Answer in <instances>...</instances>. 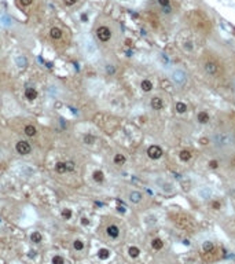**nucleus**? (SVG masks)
I'll return each mask as SVG.
<instances>
[{
	"label": "nucleus",
	"mask_w": 235,
	"mask_h": 264,
	"mask_svg": "<svg viewBox=\"0 0 235 264\" xmlns=\"http://www.w3.org/2000/svg\"><path fill=\"white\" fill-rule=\"evenodd\" d=\"M65 34H66L65 28L61 26L59 24H54L48 29V39L51 40L52 43H61V41L65 39Z\"/></svg>",
	"instance_id": "nucleus-3"
},
{
	"label": "nucleus",
	"mask_w": 235,
	"mask_h": 264,
	"mask_svg": "<svg viewBox=\"0 0 235 264\" xmlns=\"http://www.w3.org/2000/svg\"><path fill=\"white\" fill-rule=\"evenodd\" d=\"M172 80L177 87H184L188 81V76L183 69H175L172 72Z\"/></svg>",
	"instance_id": "nucleus-4"
},
{
	"label": "nucleus",
	"mask_w": 235,
	"mask_h": 264,
	"mask_svg": "<svg viewBox=\"0 0 235 264\" xmlns=\"http://www.w3.org/2000/svg\"><path fill=\"white\" fill-rule=\"evenodd\" d=\"M122 2H126V0H122Z\"/></svg>",
	"instance_id": "nucleus-37"
},
{
	"label": "nucleus",
	"mask_w": 235,
	"mask_h": 264,
	"mask_svg": "<svg viewBox=\"0 0 235 264\" xmlns=\"http://www.w3.org/2000/svg\"><path fill=\"white\" fill-rule=\"evenodd\" d=\"M125 163H126V157L122 154V153H117V154H114V157H113V164L114 165H117V167H122Z\"/></svg>",
	"instance_id": "nucleus-18"
},
{
	"label": "nucleus",
	"mask_w": 235,
	"mask_h": 264,
	"mask_svg": "<svg viewBox=\"0 0 235 264\" xmlns=\"http://www.w3.org/2000/svg\"><path fill=\"white\" fill-rule=\"evenodd\" d=\"M117 211H118V212H122V213H124V212H125V208H122V206H118V208H117Z\"/></svg>",
	"instance_id": "nucleus-35"
},
{
	"label": "nucleus",
	"mask_w": 235,
	"mask_h": 264,
	"mask_svg": "<svg viewBox=\"0 0 235 264\" xmlns=\"http://www.w3.org/2000/svg\"><path fill=\"white\" fill-rule=\"evenodd\" d=\"M92 180H94L95 183H98V184L103 183L104 182V173H103V171L95 169L94 172H92Z\"/></svg>",
	"instance_id": "nucleus-17"
},
{
	"label": "nucleus",
	"mask_w": 235,
	"mask_h": 264,
	"mask_svg": "<svg viewBox=\"0 0 235 264\" xmlns=\"http://www.w3.org/2000/svg\"><path fill=\"white\" fill-rule=\"evenodd\" d=\"M128 254L131 259H136V257H139V254H140V249H139L138 246H129Z\"/></svg>",
	"instance_id": "nucleus-24"
},
{
	"label": "nucleus",
	"mask_w": 235,
	"mask_h": 264,
	"mask_svg": "<svg viewBox=\"0 0 235 264\" xmlns=\"http://www.w3.org/2000/svg\"><path fill=\"white\" fill-rule=\"evenodd\" d=\"M80 224L82 226V227H88V226L91 224V221H90V219H88V217H85V216H82V217L80 219Z\"/></svg>",
	"instance_id": "nucleus-31"
},
{
	"label": "nucleus",
	"mask_w": 235,
	"mask_h": 264,
	"mask_svg": "<svg viewBox=\"0 0 235 264\" xmlns=\"http://www.w3.org/2000/svg\"><path fill=\"white\" fill-rule=\"evenodd\" d=\"M202 252L205 254H212L215 252V244L211 242V241H205V242L202 244Z\"/></svg>",
	"instance_id": "nucleus-19"
},
{
	"label": "nucleus",
	"mask_w": 235,
	"mask_h": 264,
	"mask_svg": "<svg viewBox=\"0 0 235 264\" xmlns=\"http://www.w3.org/2000/svg\"><path fill=\"white\" fill-rule=\"evenodd\" d=\"M120 234H121V230H120V227L117 224H109L106 227V235L110 239H113V241L118 239Z\"/></svg>",
	"instance_id": "nucleus-10"
},
{
	"label": "nucleus",
	"mask_w": 235,
	"mask_h": 264,
	"mask_svg": "<svg viewBox=\"0 0 235 264\" xmlns=\"http://www.w3.org/2000/svg\"><path fill=\"white\" fill-rule=\"evenodd\" d=\"M98 257H99V260H107L110 257V250L106 248H102V249L98 250Z\"/></svg>",
	"instance_id": "nucleus-22"
},
{
	"label": "nucleus",
	"mask_w": 235,
	"mask_h": 264,
	"mask_svg": "<svg viewBox=\"0 0 235 264\" xmlns=\"http://www.w3.org/2000/svg\"><path fill=\"white\" fill-rule=\"evenodd\" d=\"M51 264H65V259H63L61 254H55L51 259Z\"/></svg>",
	"instance_id": "nucleus-29"
},
{
	"label": "nucleus",
	"mask_w": 235,
	"mask_h": 264,
	"mask_svg": "<svg viewBox=\"0 0 235 264\" xmlns=\"http://www.w3.org/2000/svg\"><path fill=\"white\" fill-rule=\"evenodd\" d=\"M140 88L143 92H150L153 90V83L150 80H147V78H144V80H142V83H140Z\"/></svg>",
	"instance_id": "nucleus-21"
},
{
	"label": "nucleus",
	"mask_w": 235,
	"mask_h": 264,
	"mask_svg": "<svg viewBox=\"0 0 235 264\" xmlns=\"http://www.w3.org/2000/svg\"><path fill=\"white\" fill-rule=\"evenodd\" d=\"M150 106L153 110H161L164 107V101L160 96H153L150 99Z\"/></svg>",
	"instance_id": "nucleus-16"
},
{
	"label": "nucleus",
	"mask_w": 235,
	"mask_h": 264,
	"mask_svg": "<svg viewBox=\"0 0 235 264\" xmlns=\"http://www.w3.org/2000/svg\"><path fill=\"white\" fill-rule=\"evenodd\" d=\"M36 250H30L29 252V254H28V257H29V259H34V257H36Z\"/></svg>",
	"instance_id": "nucleus-34"
},
{
	"label": "nucleus",
	"mask_w": 235,
	"mask_h": 264,
	"mask_svg": "<svg viewBox=\"0 0 235 264\" xmlns=\"http://www.w3.org/2000/svg\"><path fill=\"white\" fill-rule=\"evenodd\" d=\"M0 221H2V219H0Z\"/></svg>",
	"instance_id": "nucleus-38"
},
{
	"label": "nucleus",
	"mask_w": 235,
	"mask_h": 264,
	"mask_svg": "<svg viewBox=\"0 0 235 264\" xmlns=\"http://www.w3.org/2000/svg\"><path fill=\"white\" fill-rule=\"evenodd\" d=\"M95 141H96V138H95L94 135H91V133H88V135H85L84 138H82V142H84L85 145H94Z\"/></svg>",
	"instance_id": "nucleus-28"
},
{
	"label": "nucleus",
	"mask_w": 235,
	"mask_h": 264,
	"mask_svg": "<svg viewBox=\"0 0 235 264\" xmlns=\"http://www.w3.org/2000/svg\"><path fill=\"white\" fill-rule=\"evenodd\" d=\"M198 195L201 197L202 199H209V198H212V190L208 189V187H202L198 191Z\"/></svg>",
	"instance_id": "nucleus-20"
},
{
	"label": "nucleus",
	"mask_w": 235,
	"mask_h": 264,
	"mask_svg": "<svg viewBox=\"0 0 235 264\" xmlns=\"http://www.w3.org/2000/svg\"><path fill=\"white\" fill-rule=\"evenodd\" d=\"M30 241L33 244H40L41 241H43V235L39 231H33V233L30 234Z\"/></svg>",
	"instance_id": "nucleus-23"
},
{
	"label": "nucleus",
	"mask_w": 235,
	"mask_h": 264,
	"mask_svg": "<svg viewBox=\"0 0 235 264\" xmlns=\"http://www.w3.org/2000/svg\"><path fill=\"white\" fill-rule=\"evenodd\" d=\"M82 2H84V0H58L61 7L65 8V10H74V8L80 7V4Z\"/></svg>",
	"instance_id": "nucleus-8"
},
{
	"label": "nucleus",
	"mask_w": 235,
	"mask_h": 264,
	"mask_svg": "<svg viewBox=\"0 0 235 264\" xmlns=\"http://www.w3.org/2000/svg\"><path fill=\"white\" fill-rule=\"evenodd\" d=\"M61 216H62V219H63V220H70V219L73 217V212H72V209H69V208H65V209H62V212H61Z\"/></svg>",
	"instance_id": "nucleus-27"
},
{
	"label": "nucleus",
	"mask_w": 235,
	"mask_h": 264,
	"mask_svg": "<svg viewBox=\"0 0 235 264\" xmlns=\"http://www.w3.org/2000/svg\"><path fill=\"white\" fill-rule=\"evenodd\" d=\"M114 72H116L114 65H106V73H107V74H113Z\"/></svg>",
	"instance_id": "nucleus-33"
},
{
	"label": "nucleus",
	"mask_w": 235,
	"mask_h": 264,
	"mask_svg": "<svg viewBox=\"0 0 235 264\" xmlns=\"http://www.w3.org/2000/svg\"><path fill=\"white\" fill-rule=\"evenodd\" d=\"M0 52H2V44H0Z\"/></svg>",
	"instance_id": "nucleus-36"
},
{
	"label": "nucleus",
	"mask_w": 235,
	"mask_h": 264,
	"mask_svg": "<svg viewBox=\"0 0 235 264\" xmlns=\"http://www.w3.org/2000/svg\"><path fill=\"white\" fill-rule=\"evenodd\" d=\"M118 264H121V263H118Z\"/></svg>",
	"instance_id": "nucleus-39"
},
{
	"label": "nucleus",
	"mask_w": 235,
	"mask_h": 264,
	"mask_svg": "<svg viewBox=\"0 0 235 264\" xmlns=\"http://www.w3.org/2000/svg\"><path fill=\"white\" fill-rule=\"evenodd\" d=\"M212 145L220 151H231L235 147V136L227 129H216L211 136Z\"/></svg>",
	"instance_id": "nucleus-2"
},
{
	"label": "nucleus",
	"mask_w": 235,
	"mask_h": 264,
	"mask_svg": "<svg viewBox=\"0 0 235 264\" xmlns=\"http://www.w3.org/2000/svg\"><path fill=\"white\" fill-rule=\"evenodd\" d=\"M208 120H209V117L206 113H199L198 114V121L199 123H208Z\"/></svg>",
	"instance_id": "nucleus-30"
},
{
	"label": "nucleus",
	"mask_w": 235,
	"mask_h": 264,
	"mask_svg": "<svg viewBox=\"0 0 235 264\" xmlns=\"http://www.w3.org/2000/svg\"><path fill=\"white\" fill-rule=\"evenodd\" d=\"M176 110H177L179 113H184V112L187 110V106H186L184 103H177V105H176Z\"/></svg>",
	"instance_id": "nucleus-32"
},
{
	"label": "nucleus",
	"mask_w": 235,
	"mask_h": 264,
	"mask_svg": "<svg viewBox=\"0 0 235 264\" xmlns=\"http://www.w3.org/2000/svg\"><path fill=\"white\" fill-rule=\"evenodd\" d=\"M24 133L26 138H36L39 132H37V128L33 124H26V125L24 127Z\"/></svg>",
	"instance_id": "nucleus-15"
},
{
	"label": "nucleus",
	"mask_w": 235,
	"mask_h": 264,
	"mask_svg": "<svg viewBox=\"0 0 235 264\" xmlns=\"http://www.w3.org/2000/svg\"><path fill=\"white\" fill-rule=\"evenodd\" d=\"M84 248H85V245H84V242H82L81 239H74V241H73V249H74L76 252H82Z\"/></svg>",
	"instance_id": "nucleus-25"
},
{
	"label": "nucleus",
	"mask_w": 235,
	"mask_h": 264,
	"mask_svg": "<svg viewBox=\"0 0 235 264\" xmlns=\"http://www.w3.org/2000/svg\"><path fill=\"white\" fill-rule=\"evenodd\" d=\"M157 6L160 7V10L164 12V14H171L172 12V4H171V0H155Z\"/></svg>",
	"instance_id": "nucleus-14"
},
{
	"label": "nucleus",
	"mask_w": 235,
	"mask_h": 264,
	"mask_svg": "<svg viewBox=\"0 0 235 264\" xmlns=\"http://www.w3.org/2000/svg\"><path fill=\"white\" fill-rule=\"evenodd\" d=\"M92 34L98 44L103 47H109L116 41L117 36L120 34V26L117 21L107 15H100L96 18L95 25L92 28Z\"/></svg>",
	"instance_id": "nucleus-1"
},
{
	"label": "nucleus",
	"mask_w": 235,
	"mask_h": 264,
	"mask_svg": "<svg viewBox=\"0 0 235 264\" xmlns=\"http://www.w3.org/2000/svg\"><path fill=\"white\" fill-rule=\"evenodd\" d=\"M147 155L151 158V160H158V158L162 155V150H161L160 146L153 145L147 149Z\"/></svg>",
	"instance_id": "nucleus-13"
},
{
	"label": "nucleus",
	"mask_w": 235,
	"mask_h": 264,
	"mask_svg": "<svg viewBox=\"0 0 235 264\" xmlns=\"http://www.w3.org/2000/svg\"><path fill=\"white\" fill-rule=\"evenodd\" d=\"M24 96L26 101L29 102H33L37 99V96H39V91H37L36 87H33V85H26L24 90Z\"/></svg>",
	"instance_id": "nucleus-7"
},
{
	"label": "nucleus",
	"mask_w": 235,
	"mask_h": 264,
	"mask_svg": "<svg viewBox=\"0 0 235 264\" xmlns=\"http://www.w3.org/2000/svg\"><path fill=\"white\" fill-rule=\"evenodd\" d=\"M143 194L140 191H138V190H132V191L128 193V201L131 204H135V205H138V204H140L143 201Z\"/></svg>",
	"instance_id": "nucleus-11"
},
{
	"label": "nucleus",
	"mask_w": 235,
	"mask_h": 264,
	"mask_svg": "<svg viewBox=\"0 0 235 264\" xmlns=\"http://www.w3.org/2000/svg\"><path fill=\"white\" fill-rule=\"evenodd\" d=\"M76 169V164L73 161H58L55 164V172L59 175L73 172Z\"/></svg>",
	"instance_id": "nucleus-5"
},
{
	"label": "nucleus",
	"mask_w": 235,
	"mask_h": 264,
	"mask_svg": "<svg viewBox=\"0 0 235 264\" xmlns=\"http://www.w3.org/2000/svg\"><path fill=\"white\" fill-rule=\"evenodd\" d=\"M15 151L20 155H29L32 153V145L28 141H18L15 143Z\"/></svg>",
	"instance_id": "nucleus-6"
},
{
	"label": "nucleus",
	"mask_w": 235,
	"mask_h": 264,
	"mask_svg": "<svg viewBox=\"0 0 235 264\" xmlns=\"http://www.w3.org/2000/svg\"><path fill=\"white\" fill-rule=\"evenodd\" d=\"M204 68H205V72L211 76H216L219 73V65L215 61H212V59H209V61L205 62Z\"/></svg>",
	"instance_id": "nucleus-12"
},
{
	"label": "nucleus",
	"mask_w": 235,
	"mask_h": 264,
	"mask_svg": "<svg viewBox=\"0 0 235 264\" xmlns=\"http://www.w3.org/2000/svg\"><path fill=\"white\" fill-rule=\"evenodd\" d=\"M17 6L24 11H32L37 6V0H15Z\"/></svg>",
	"instance_id": "nucleus-9"
},
{
	"label": "nucleus",
	"mask_w": 235,
	"mask_h": 264,
	"mask_svg": "<svg viewBox=\"0 0 235 264\" xmlns=\"http://www.w3.org/2000/svg\"><path fill=\"white\" fill-rule=\"evenodd\" d=\"M164 246V242L160 239V238H155V239L151 241V248H153L154 250H161Z\"/></svg>",
	"instance_id": "nucleus-26"
}]
</instances>
